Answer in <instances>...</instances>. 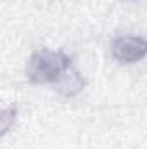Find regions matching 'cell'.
Instances as JSON below:
<instances>
[{"mask_svg": "<svg viewBox=\"0 0 147 149\" xmlns=\"http://www.w3.org/2000/svg\"><path fill=\"white\" fill-rule=\"evenodd\" d=\"M112 57L121 64H133L147 56V40L142 37H119L112 42Z\"/></svg>", "mask_w": 147, "mask_h": 149, "instance_id": "2", "label": "cell"}, {"mask_svg": "<svg viewBox=\"0 0 147 149\" xmlns=\"http://www.w3.org/2000/svg\"><path fill=\"white\" fill-rule=\"evenodd\" d=\"M69 66H71V57L66 56L64 52L38 50L30 57L26 73L33 83L45 85V83L57 81L69 70Z\"/></svg>", "mask_w": 147, "mask_h": 149, "instance_id": "1", "label": "cell"}]
</instances>
